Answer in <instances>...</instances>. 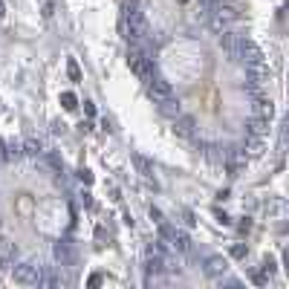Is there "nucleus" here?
<instances>
[{
  "mask_svg": "<svg viewBox=\"0 0 289 289\" xmlns=\"http://www.w3.org/2000/svg\"><path fill=\"white\" fill-rule=\"evenodd\" d=\"M121 32H125V38H130V40L145 38V32H148L145 15H142L139 9H133V12H128V15H121Z\"/></svg>",
  "mask_w": 289,
  "mask_h": 289,
  "instance_id": "1",
  "label": "nucleus"
},
{
  "mask_svg": "<svg viewBox=\"0 0 289 289\" xmlns=\"http://www.w3.org/2000/svg\"><path fill=\"white\" fill-rule=\"evenodd\" d=\"M209 12H211L209 23H211V29L217 32V35H223V32H229V26L234 23V18H237V15H234L231 9H226L223 3H217V6H211Z\"/></svg>",
  "mask_w": 289,
  "mask_h": 289,
  "instance_id": "2",
  "label": "nucleus"
},
{
  "mask_svg": "<svg viewBox=\"0 0 289 289\" xmlns=\"http://www.w3.org/2000/svg\"><path fill=\"white\" fill-rule=\"evenodd\" d=\"M128 64H130V70L136 72L142 81H150V78H153V61H150L145 52H130V55H128Z\"/></svg>",
  "mask_w": 289,
  "mask_h": 289,
  "instance_id": "3",
  "label": "nucleus"
},
{
  "mask_svg": "<svg viewBox=\"0 0 289 289\" xmlns=\"http://www.w3.org/2000/svg\"><path fill=\"white\" fill-rule=\"evenodd\" d=\"M38 275H40V269L35 263H18L12 269V278L18 283H23V286H38Z\"/></svg>",
  "mask_w": 289,
  "mask_h": 289,
  "instance_id": "4",
  "label": "nucleus"
},
{
  "mask_svg": "<svg viewBox=\"0 0 289 289\" xmlns=\"http://www.w3.org/2000/svg\"><path fill=\"white\" fill-rule=\"evenodd\" d=\"M220 47L229 55L231 61H240V50H243V35H234V32H223L220 35Z\"/></svg>",
  "mask_w": 289,
  "mask_h": 289,
  "instance_id": "5",
  "label": "nucleus"
},
{
  "mask_svg": "<svg viewBox=\"0 0 289 289\" xmlns=\"http://www.w3.org/2000/svg\"><path fill=\"white\" fill-rule=\"evenodd\" d=\"M205 275L209 278H223L226 272H229V260L223 258V255H211V258H205Z\"/></svg>",
  "mask_w": 289,
  "mask_h": 289,
  "instance_id": "6",
  "label": "nucleus"
},
{
  "mask_svg": "<svg viewBox=\"0 0 289 289\" xmlns=\"http://www.w3.org/2000/svg\"><path fill=\"white\" fill-rule=\"evenodd\" d=\"M252 116L272 121V116H275V107H272V101H269V99H263L260 93H255V101H252Z\"/></svg>",
  "mask_w": 289,
  "mask_h": 289,
  "instance_id": "7",
  "label": "nucleus"
},
{
  "mask_svg": "<svg viewBox=\"0 0 289 289\" xmlns=\"http://www.w3.org/2000/svg\"><path fill=\"white\" fill-rule=\"evenodd\" d=\"M240 61H246V64H263V52L255 40L243 38V50H240Z\"/></svg>",
  "mask_w": 289,
  "mask_h": 289,
  "instance_id": "8",
  "label": "nucleus"
},
{
  "mask_svg": "<svg viewBox=\"0 0 289 289\" xmlns=\"http://www.w3.org/2000/svg\"><path fill=\"white\" fill-rule=\"evenodd\" d=\"M148 96H150L153 101L171 99V84H168V81H162V78H150V81H148Z\"/></svg>",
  "mask_w": 289,
  "mask_h": 289,
  "instance_id": "9",
  "label": "nucleus"
},
{
  "mask_svg": "<svg viewBox=\"0 0 289 289\" xmlns=\"http://www.w3.org/2000/svg\"><path fill=\"white\" fill-rule=\"evenodd\" d=\"M55 260H58L61 266H72V263H75V249H72L70 240L55 243Z\"/></svg>",
  "mask_w": 289,
  "mask_h": 289,
  "instance_id": "10",
  "label": "nucleus"
},
{
  "mask_svg": "<svg viewBox=\"0 0 289 289\" xmlns=\"http://www.w3.org/2000/svg\"><path fill=\"white\" fill-rule=\"evenodd\" d=\"M194 128H197V125H194L191 116H177V119H174V130H177V136H182V139H191V136H194Z\"/></svg>",
  "mask_w": 289,
  "mask_h": 289,
  "instance_id": "11",
  "label": "nucleus"
},
{
  "mask_svg": "<svg viewBox=\"0 0 289 289\" xmlns=\"http://www.w3.org/2000/svg\"><path fill=\"white\" fill-rule=\"evenodd\" d=\"M243 150H249V153H246L249 159H258V156H263L266 145H263V139H260V136H249V139H246V148H243Z\"/></svg>",
  "mask_w": 289,
  "mask_h": 289,
  "instance_id": "12",
  "label": "nucleus"
},
{
  "mask_svg": "<svg viewBox=\"0 0 289 289\" xmlns=\"http://www.w3.org/2000/svg\"><path fill=\"white\" fill-rule=\"evenodd\" d=\"M246 128H249V136H260V139H263V136L269 133V121H266V119H258V116H252Z\"/></svg>",
  "mask_w": 289,
  "mask_h": 289,
  "instance_id": "13",
  "label": "nucleus"
},
{
  "mask_svg": "<svg viewBox=\"0 0 289 289\" xmlns=\"http://www.w3.org/2000/svg\"><path fill=\"white\" fill-rule=\"evenodd\" d=\"M162 269H165V260H162V255H156V252H148V260H145V272H148V275H159Z\"/></svg>",
  "mask_w": 289,
  "mask_h": 289,
  "instance_id": "14",
  "label": "nucleus"
},
{
  "mask_svg": "<svg viewBox=\"0 0 289 289\" xmlns=\"http://www.w3.org/2000/svg\"><path fill=\"white\" fill-rule=\"evenodd\" d=\"M156 104H159L162 116H171V119H177V116H180V101L174 99V96H171V99H165V101H156Z\"/></svg>",
  "mask_w": 289,
  "mask_h": 289,
  "instance_id": "15",
  "label": "nucleus"
},
{
  "mask_svg": "<svg viewBox=\"0 0 289 289\" xmlns=\"http://www.w3.org/2000/svg\"><path fill=\"white\" fill-rule=\"evenodd\" d=\"M133 165H136V171H139L142 177H153V162L150 159H145V156H142V153H133Z\"/></svg>",
  "mask_w": 289,
  "mask_h": 289,
  "instance_id": "16",
  "label": "nucleus"
},
{
  "mask_svg": "<svg viewBox=\"0 0 289 289\" xmlns=\"http://www.w3.org/2000/svg\"><path fill=\"white\" fill-rule=\"evenodd\" d=\"M44 150H47V148H44V142H40V139H26V142H23V153H26V156H35V159H38Z\"/></svg>",
  "mask_w": 289,
  "mask_h": 289,
  "instance_id": "17",
  "label": "nucleus"
},
{
  "mask_svg": "<svg viewBox=\"0 0 289 289\" xmlns=\"http://www.w3.org/2000/svg\"><path fill=\"white\" fill-rule=\"evenodd\" d=\"M3 150H6V159H18L23 153V145L20 142H3Z\"/></svg>",
  "mask_w": 289,
  "mask_h": 289,
  "instance_id": "18",
  "label": "nucleus"
},
{
  "mask_svg": "<svg viewBox=\"0 0 289 289\" xmlns=\"http://www.w3.org/2000/svg\"><path fill=\"white\" fill-rule=\"evenodd\" d=\"M61 107H64V110H75V107H78L75 93H61Z\"/></svg>",
  "mask_w": 289,
  "mask_h": 289,
  "instance_id": "19",
  "label": "nucleus"
},
{
  "mask_svg": "<svg viewBox=\"0 0 289 289\" xmlns=\"http://www.w3.org/2000/svg\"><path fill=\"white\" fill-rule=\"evenodd\" d=\"M67 75H70L72 81H81V70H78V64H75V58L67 61Z\"/></svg>",
  "mask_w": 289,
  "mask_h": 289,
  "instance_id": "20",
  "label": "nucleus"
},
{
  "mask_svg": "<svg viewBox=\"0 0 289 289\" xmlns=\"http://www.w3.org/2000/svg\"><path fill=\"white\" fill-rule=\"evenodd\" d=\"M252 280H255L258 286H266V283H269V272H263V269H255V272H252Z\"/></svg>",
  "mask_w": 289,
  "mask_h": 289,
  "instance_id": "21",
  "label": "nucleus"
},
{
  "mask_svg": "<svg viewBox=\"0 0 289 289\" xmlns=\"http://www.w3.org/2000/svg\"><path fill=\"white\" fill-rule=\"evenodd\" d=\"M246 243H234V246H231V258H237V260H243L246 258Z\"/></svg>",
  "mask_w": 289,
  "mask_h": 289,
  "instance_id": "22",
  "label": "nucleus"
},
{
  "mask_svg": "<svg viewBox=\"0 0 289 289\" xmlns=\"http://www.w3.org/2000/svg\"><path fill=\"white\" fill-rule=\"evenodd\" d=\"M260 269H263V272H269V275H272V272H275V260H272V258H263Z\"/></svg>",
  "mask_w": 289,
  "mask_h": 289,
  "instance_id": "23",
  "label": "nucleus"
},
{
  "mask_svg": "<svg viewBox=\"0 0 289 289\" xmlns=\"http://www.w3.org/2000/svg\"><path fill=\"white\" fill-rule=\"evenodd\" d=\"M78 180H81V182H87V185H90V182H93V174H90V171H87V168H81V171H78Z\"/></svg>",
  "mask_w": 289,
  "mask_h": 289,
  "instance_id": "24",
  "label": "nucleus"
},
{
  "mask_svg": "<svg viewBox=\"0 0 289 289\" xmlns=\"http://www.w3.org/2000/svg\"><path fill=\"white\" fill-rule=\"evenodd\" d=\"M150 220H153L156 226H159V223H165V220H162V211H159V209H150Z\"/></svg>",
  "mask_w": 289,
  "mask_h": 289,
  "instance_id": "25",
  "label": "nucleus"
},
{
  "mask_svg": "<svg viewBox=\"0 0 289 289\" xmlns=\"http://www.w3.org/2000/svg\"><path fill=\"white\" fill-rule=\"evenodd\" d=\"M182 217H185V226H194V223H197V220H194V214H191V211H182Z\"/></svg>",
  "mask_w": 289,
  "mask_h": 289,
  "instance_id": "26",
  "label": "nucleus"
},
{
  "mask_svg": "<svg viewBox=\"0 0 289 289\" xmlns=\"http://www.w3.org/2000/svg\"><path fill=\"white\" fill-rule=\"evenodd\" d=\"M87 283H90V286H99V283H101V275H90V280H87Z\"/></svg>",
  "mask_w": 289,
  "mask_h": 289,
  "instance_id": "27",
  "label": "nucleus"
},
{
  "mask_svg": "<svg viewBox=\"0 0 289 289\" xmlns=\"http://www.w3.org/2000/svg\"><path fill=\"white\" fill-rule=\"evenodd\" d=\"M84 110H87V116H96V107H93L90 101H84Z\"/></svg>",
  "mask_w": 289,
  "mask_h": 289,
  "instance_id": "28",
  "label": "nucleus"
},
{
  "mask_svg": "<svg viewBox=\"0 0 289 289\" xmlns=\"http://www.w3.org/2000/svg\"><path fill=\"white\" fill-rule=\"evenodd\" d=\"M96 240H99V243H104V229H101V226L96 229Z\"/></svg>",
  "mask_w": 289,
  "mask_h": 289,
  "instance_id": "29",
  "label": "nucleus"
},
{
  "mask_svg": "<svg viewBox=\"0 0 289 289\" xmlns=\"http://www.w3.org/2000/svg\"><path fill=\"white\" fill-rule=\"evenodd\" d=\"M3 15H6V3H3V0H0V18H3Z\"/></svg>",
  "mask_w": 289,
  "mask_h": 289,
  "instance_id": "30",
  "label": "nucleus"
}]
</instances>
